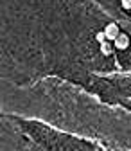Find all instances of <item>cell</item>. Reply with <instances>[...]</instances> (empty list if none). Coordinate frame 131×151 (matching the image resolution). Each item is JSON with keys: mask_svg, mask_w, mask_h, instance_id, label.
<instances>
[{"mask_svg": "<svg viewBox=\"0 0 131 151\" xmlns=\"http://www.w3.org/2000/svg\"><path fill=\"white\" fill-rule=\"evenodd\" d=\"M120 4L124 9H131V0H120Z\"/></svg>", "mask_w": 131, "mask_h": 151, "instance_id": "5", "label": "cell"}, {"mask_svg": "<svg viewBox=\"0 0 131 151\" xmlns=\"http://www.w3.org/2000/svg\"><path fill=\"white\" fill-rule=\"evenodd\" d=\"M111 50H113V45H111V42H104V43H101V52H102L104 56H110Z\"/></svg>", "mask_w": 131, "mask_h": 151, "instance_id": "3", "label": "cell"}, {"mask_svg": "<svg viewBox=\"0 0 131 151\" xmlns=\"http://www.w3.org/2000/svg\"><path fill=\"white\" fill-rule=\"evenodd\" d=\"M113 45H115V49H120V50L127 49V45H129V36L127 34H120L117 40L113 42Z\"/></svg>", "mask_w": 131, "mask_h": 151, "instance_id": "2", "label": "cell"}, {"mask_svg": "<svg viewBox=\"0 0 131 151\" xmlns=\"http://www.w3.org/2000/svg\"><path fill=\"white\" fill-rule=\"evenodd\" d=\"M104 34H106V38H108V42H115L122 32L119 31V25H117V24H108L106 29H104Z\"/></svg>", "mask_w": 131, "mask_h": 151, "instance_id": "1", "label": "cell"}, {"mask_svg": "<svg viewBox=\"0 0 131 151\" xmlns=\"http://www.w3.org/2000/svg\"><path fill=\"white\" fill-rule=\"evenodd\" d=\"M97 42H99V43L108 42V38H106V34H104V32H99V34H97Z\"/></svg>", "mask_w": 131, "mask_h": 151, "instance_id": "4", "label": "cell"}]
</instances>
